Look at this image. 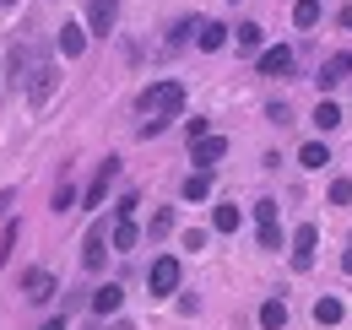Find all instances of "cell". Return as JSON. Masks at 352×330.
<instances>
[{
  "label": "cell",
  "mask_w": 352,
  "mask_h": 330,
  "mask_svg": "<svg viewBox=\"0 0 352 330\" xmlns=\"http://www.w3.org/2000/svg\"><path fill=\"white\" fill-rule=\"evenodd\" d=\"M314 244H320V233H314V222H304V228L293 233V249H287L298 271H309V265H314Z\"/></svg>",
  "instance_id": "6"
},
{
  "label": "cell",
  "mask_w": 352,
  "mask_h": 330,
  "mask_svg": "<svg viewBox=\"0 0 352 330\" xmlns=\"http://www.w3.org/2000/svg\"><path fill=\"white\" fill-rule=\"evenodd\" d=\"M195 43H201L206 54H217L222 43H228V28H222V22H201V28H195Z\"/></svg>",
  "instance_id": "16"
},
{
  "label": "cell",
  "mask_w": 352,
  "mask_h": 330,
  "mask_svg": "<svg viewBox=\"0 0 352 330\" xmlns=\"http://www.w3.org/2000/svg\"><path fill=\"white\" fill-rule=\"evenodd\" d=\"M87 33L92 28H76V22H65V28H60V54H65V60H76V54H82V49H87Z\"/></svg>",
  "instance_id": "11"
},
{
  "label": "cell",
  "mask_w": 352,
  "mask_h": 330,
  "mask_svg": "<svg viewBox=\"0 0 352 330\" xmlns=\"http://www.w3.org/2000/svg\"><path fill=\"white\" fill-rule=\"evenodd\" d=\"M261 76H293V49L287 43H276V49L261 54Z\"/></svg>",
  "instance_id": "9"
},
{
  "label": "cell",
  "mask_w": 352,
  "mask_h": 330,
  "mask_svg": "<svg viewBox=\"0 0 352 330\" xmlns=\"http://www.w3.org/2000/svg\"><path fill=\"white\" fill-rule=\"evenodd\" d=\"M22 244V222L16 217H6V228H0V260H11V249Z\"/></svg>",
  "instance_id": "21"
},
{
  "label": "cell",
  "mask_w": 352,
  "mask_h": 330,
  "mask_svg": "<svg viewBox=\"0 0 352 330\" xmlns=\"http://www.w3.org/2000/svg\"><path fill=\"white\" fill-rule=\"evenodd\" d=\"M141 114L146 120H179L184 114V87L179 82H157L141 92Z\"/></svg>",
  "instance_id": "1"
},
{
  "label": "cell",
  "mask_w": 352,
  "mask_h": 330,
  "mask_svg": "<svg viewBox=\"0 0 352 330\" xmlns=\"http://www.w3.org/2000/svg\"><path fill=\"white\" fill-rule=\"evenodd\" d=\"M342 314H347V309H342V298H314V325H320V330L342 325Z\"/></svg>",
  "instance_id": "14"
},
{
  "label": "cell",
  "mask_w": 352,
  "mask_h": 330,
  "mask_svg": "<svg viewBox=\"0 0 352 330\" xmlns=\"http://www.w3.org/2000/svg\"><path fill=\"white\" fill-rule=\"evenodd\" d=\"M347 76H352V54H347V49H336V54L320 65V87H336V82H347Z\"/></svg>",
  "instance_id": "10"
},
{
  "label": "cell",
  "mask_w": 352,
  "mask_h": 330,
  "mask_svg": "<svg viewBox=\"0 0 352 330\" xmlns=\"http://www.w3.org/2000/svg\"><path fill=\"white\" fill-rule=\"evenodd\" d=\"M168 228H174V211H157V217H152V239H163Z\"/></svg>",
  "instance_id": "27"
},
{
  "label": "cell",
  "mask_w": 352,
  "mask_h": 330,
  "mask_svg": "<svg viewBox=\"0 0 352 330\" xmlns=\"http://www.w3.org/2000/svg\"><path fill=\"white\" fill-rule=\"evenodd\" d=\"M190 152H195V168H217L228 157V141L222 135H201V141H190Z\"/></svg>",
  "instance_id": "7"
},
{
  "label": "cell",
  "mask_w": 352,
  "mask_h": 330,
  "mask_svg": "<svg viewBox=\"0 0 352 330\" xmlns=\"http://www.w3.org/2000/svg\"><path fill=\"white\" fill-rule=\"evenodd\" d=\"M314 124H320V130H336V124H342V109L320 98V109H314Z\"/></svg>",
  "instance_id": "24"
},
{
  "label": "cell",
  "mask_w": 352,
  "mask_h": 330,
  "mask_svg": "<svg viewBox=\"0 0 352 330\" xmlns=\"http://www.w3.org/2000/svg\"><path fill=\"white\" fill-rule=\"evenodd\" d=\"M206 195H212V168H195L184 179V201H206Z\"/></svg>",
  "instance_id": "17"
},
{
  "label": "cell",
  "mask_w": 352,
  "mask_h": 330,
  "mask_svg": "<svg viewBox=\"0 0 352 330\" xmlns=\"http://www.w3.org/2000/svg\"><path fill=\"white\" fill-rule=\"evenodd\" d=\"M120 303H125L120 282H103V287H92V314H114Z\"/></svg>",
  "instance_id": "13"
},
{
  "label": "cell",
  "mask_w": 352,
  "mask_h": 330,
  "mask_svg": "<svg viewBox=\"0 0 352 330\" xmlns=\"http://www.w3.org/2000/svg\"><path fill=\"white\" fill-rule=\"evenodd\" d=\"M114 179H120V157H109V163H98V179H92L87 184V195H82V206H103V201H109V184H114Z\"/></svg>",
  "instance_id": "3"
},
{
  "label": "cell",
  "mask_w": 352,
  "mask_h": 330,
  "mask_svg": "<svg viewBox=\"0 0 352 330\" xmlns=\"http://www.w3.org/2000/svg\"><path fill=\"white\" fill-rule=\"evenodd\" d=\"M325 163H331V146H325V141H304V146H298V168L314 173V168H325Z\"/></svg>",
  "instance_id": "15"
},
{
  "label": "cell",
  "mask_w": 352,
  "mask_h": 330,
  "mask_svg": "<svg viewBox=\"0 0 352 330\" xmlns=\"http://www.w3.org/2000/svg\"><path fill=\"white\" fill-rule=\"evenodd\" d=\"M233 38H239V49H244V54H255V49H261V38H265V28H261V22H239V33H233Z\"/></svg>",
  "instance_id": "19"
},
{
  "label": "cell",
  "mask_w": 352,
  "mask_h": 330,
  "mask_svg": "<svg viewBox=\"0 0 352 330\" xmlns=\"http://www.w3.org/2000/svg\"><path fill=\"white\" fill-rule=\"evenodd\" d=\"M109 244H114V239H109L103 228H92L87 244H82V265H87V271H103V260H109Z\"/></svg>",
  "instance_id": "8"
},
{
  "label": "cell",
  "mask_w": 352,
  "mask_h": 330,
  "mask_svg": "<svg viewBox=\"0 0 352 330\" xmlns=\"http://www.w3.org/2000/svg\"><path fill=\"white\" fill-rule=\"evenodd\" d=\"M261 249H282V228L276 222H261Z\"/></svg>",
  "instance_id": "26"
},
{
  "label": "cell",
  "mask_w": 352,
  "mask_h": 330,
  "mask_svg": "<svg viewBox=\"0 0 352 330\" xmlns=\"http://www.w3.org/2000/svg\"><path fill=\"white\" fill-rule=\"evenodd\" d=\"M276 211H282L276 201H255V222H276Z\"/></svg>",
  "instance_id": "28"
},
{
  "label": "cell",
  "mask_w": 352,
  "mask_h": 330,
  "mask_svg": "<svg viewBox=\"0 0 352 330\" xmlns=\"http://www.w3.org/2000/svg\"><path fill=\"white\" fill-rule=\"evenodd\" d=\"M11 201H16V195H11V190H6V195H0V217H6V211H11Z\"/></svg>",
  "instance_id": "31"
},
{
  "label": "cell",
  "mask_w": 352,
  "mask_h": 330,
  "mask_svg": "<svg viewBox=\"0 0 352 330\" xmlns=\"http://www.w3.org/2000/svg\"><path fill=\"white\" fill-rule=\"evenodd\" d=\"M331 206H352V179H336V184H331Z\"/></svg>",
  "instance_id": "25"
},
{
  "label": "cell",
  "mask_w": 352,
  "mask_h": 330,
  "mask_svg": "<svg viewBox=\"0 0 352 330\" xmlns=\"http://www.w3.org/2000/svg\"><path fill=\"white\" fill-rule=\"evenodd\" d=\"M342 271H347V276H352V249H347V254H342Z\"/></svg>",
  "instance_id": "34"
},
{
  "label": "cell",
  "mask_w": 352,
  "mask_h": 330,
  "mask_svg": "<svg viewBox=\"0 0 352 330\" xmlns=\"http://www.w3.org/2000/svg\"><path fill=\"white\" fill-rule=\"evenodd\" d=\"M44 330H65V314H54V320H49V325Z\"/></svg>",
  "instance_id": "32"
},
{
  "label": "cell",
  "mask_w": 352,
  "mask_h": 330,
  "mask_svg": "<svg viewBox=\"0 0 352 330\" xmlns=\"http://www.w3.org/2000/svg\"><path fill=\"white\" fill-rule=\"evenodd\" d=\"M146 287L157 292V298L179 292V260H174V254H157V260H152V271H146Z\"/></svg>",
  "instance_id": "2"
},
{
  "label": "cell",
  "mask_w": 352,
  "mask_h": 330,
  "mask_svg": "<svg viewBox=\"0 0 352 330\" xmlns=\"http://www.w3.org/2000/svg\"><path fill=\"white\" fill-rule=\"evenodd\" d=\"M76 206H82V195H76V184H60V190H54V211L65 217V211H76Z\"/></svg>",
  "instance_id": "23"
},
{
  "label": "cell",
  "mask_w": 352,
  "mask_h": 330,
  "mask_svg": "<svg viewBox=\"0 0 352 330\" xmlns=\"http://www.w3.org/2000/svg\"><path fill=\"white\" fill-rule=\"evenodd\" d=\"M109 239H114V254H131V249L141 244V228H135L131 217H114V233H109Z\"/></svg>",
  "instance_id": "12"
},
{
  "label": "cell",
  "mask_w": 352,
  "mask_h": 330,
  "mask_svg": "<svg viewBox=\"0 0 352 330\" xmlns=\"http://www.w3.org/2000/svg\"><path fill=\"white\" fill-rule=\"evenodd\" d=\"M114 22H120V0H92V6H87V28L98 33V38H109Z\"/></svg>",
  "instance_id": "4"
},
{
  "label": "cell",
  "mask_w": 352,
  "mask_h": 330,
  "mask_svg": "<svg viewBox=\"0 0 352 330\" xmlns=\"http://www.w3.org/2000/svg\"><path fill=\"white\" fill-rule=\"evenodd\" d=\"M287 325V303L282 298H265L261 303V330H282Z\"/></svg>",
  "instance_id": "18"
},
{
  "label": "cell",
  "mask_w": 352,
  "mask_h": 330,
  "mask_svg": "<svg viewBox=\"0 0 352 330\" xmlns=\"http://www.w3.org/2000/svg\"><path fill=\"white\" fill-rule=\"evenodd\" d=\"M135 206H141V201H135V190H125V195H120V206H114V217H131Z\"/></svg>",
  "instance_id": "29"
},
{
  "label": "cell",
  "mask_w": 352,
  "mask_h": 330,
  "mask_svg": "<svg viewBox=\"0 0 352 330\" xmlns=\"http://www.w3.org/2000/svg\"><path fill=\"white\" fill-rule=\"evenodd\" d=\"M342 28H347V33H352V6H342Z\"/></svg>",
  "instance_id": "33"
},
{
  "label": "cell",
  "mask_w": 352,
  "mask_h": 330,
  "mask_svg": "<svg viewBox=\"0 0 352 330\" xmlns=\"http://www.w3.org/2000/svg\"><path fill=\"white\" fill-rule=\"evenodd\" d=\"M22 292H28V303H49L54 298V276L44 265H33V271H22Z\"/></svg>",
  "instance_id": "5"
},
{
  "label": "cell",
  "mask_w": 352,
  "mask_h": 330,
  "mask_svg": "<svg viewBox=\"0 0 352 330\" xmlns=\"http://www.w3.org/2000/svg\"><path fill=\"white\" fill-rule=\"evenodd\" d=\"M239 222H244V211H239V206H217V211H212V228H217V233H239Z\"/></svg>",
  "instance_id": "20"
},
{
  "label": "cell",
  "mask_w": 352,
  "mask_h": 330,
  "mask_svg": "<svg viewBox=\"0 0 352 330\" xmlns=\"http://www.w3.org/2000/svg\"><path fill=\"white\" fill-rule=\"evenodd\" d=\"M320 16H325V6H320V0H298V6H293V22H298V28H314Z\"/></svg>",
  "instance_id": "22"
},
{
  "label": "cell",
  "mask_w": 352,
  "mask_h": 330,
  "mask_svg": "<svg viewBox=\"0 0 352 330\" xmlns=\"http://www.w3.org/2000/svg\"><path fill=\"white\" fill-rule=\"evenodd\" d=\"M184 249H206V228H190V233H184Z\"/></svg>",
  "instance_id": "30"
}]
</instances>
